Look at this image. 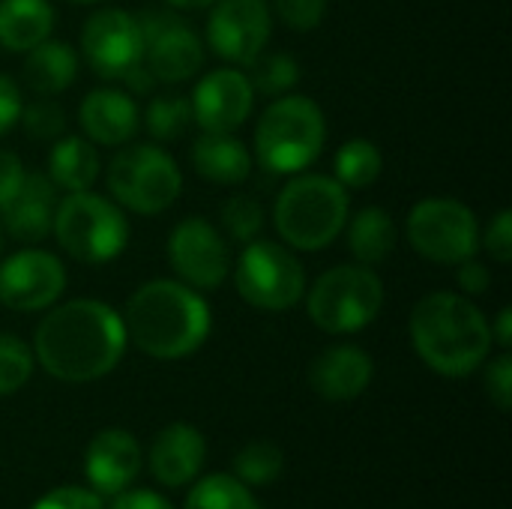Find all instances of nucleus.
Listing matches in <instances>:
<instances>
[{"label":"nucleus","instance_id":"obj_1","mask_svg":"<svg viewBox=\"0 0 512 509\" xmlns=\"http://www.w3.org/2000/svg\"><path fill=\"white\" fill-rule=\"evenodd\" d=\"M123 315L102 300H69L51 309L33 336L39 366L66 384H90L114 372L126 351Z\"/></svg>","mask_w":512,"mask_h":509},{"label":"nucleus","instance_id":"obj_2","mask_svg":"<svg viewBox=\"0 0 512 509\" xmlns=\"http://www.w3.org/2000/svg\"><path fill=\"white\" fill-rule=\"evenodd\" d=\"M126 339L153 360H180L195 354L213 327L207 300L174 279L144 282L123 309Z\"/></svg>","mask_w":512,"mask_h":509},{"label":"nucleus","instance_id":"obj_3","mask_svg":"<svg viewBox=\"0 0 512 509\" xmlns=\"http://www.w3.org/2000/svg\"><path fill=\"white\" fill-rule=\"evenodd\" d=\"M411 342L432 372L462 378L486 363L492 351V330L465 294L435 291L411 312Z\"/></svg>","mask_w":512,"mask_h":509},{"label":"nucleus","instance_id":"obj_4","mask_svg":"<svg viewBox=\"0 0 512 509\" xmlns=\"http://www.w3.org/2000/svg\"><path fill=\"white\" fill-rule=\"evenodd\" d=\"M351 201L336 177L297 174L276 198L273 222L285 246L300 252L327 249L348 225Z\"/></svg>","mask_w":512,"mask_h":509},{"label":"nucleus","instance_id":"obj_5","mask_svg":"<svg viewBox=\"0 0 512 509\" xmlns=\"http://www.w3.org/2000/svg\"><path fill=\"white\" fill-rule=\"evenodd\" d=\"M327 120L309 96H279L255 126V156L270 174H300L324 150Z\"/></svg>","mask_w":512,"mask_h":509},{"label":"nucleus","instance_id":"obj_6","mask_svg":"<svg viewBox=\"0 0 512 509\" xmlns=\"http://www.w3.org/2000/svg\"><path fill=\"white\" fill-rule=\"evenodd\" d=\"M51 234L60 249L78 264H108L129 243V222L123 210L96 192H69L57 201Z\"/></svg>","mask_w":512,"mask_h":509},{"label":"nucleus","instance_id":"obj_7","mask_svg":"<svg viewBox=\"0 0 512 509\" xmlns=\"http://www.w3.org/2000/svg\"><path fill=\"white\" fill-rule=\"evenodd\" d=\"M384 306V282L366 264H339L321 273L309 291L306 309L315 327L342 336L369 327Z\"/></svg>","mask_w":512,"mask_h":509},{"label":"nucleus","instance_id":"obj_8","mask_svg":"<svg viewBox=\"0 0 512 509\" xmlns=\"http://www.w3.org/2000/svg\"><path fill=\"white\" fill-rule=\"evenodd\" d=\"M180 189L183 174L162 147L132 144L123 147L108 165L111 198L138 216L165 213L180 198Z\"/></svg>","mask_w":512,"mask_h":509},{"label":"nucleus","instance_id":"obj_9","mask_svg":"<svg viewBox=\"0 0 512 509\" xmlns=\"http://www.w3.org/2000/svg\"><path fill=\"white\" fill-rule=\"evenodd\" d=\"M234 285L249 306L264 312H285L306 294V273L297 255L282 243L252 240L237 258Z\"/></svg>","mask_w":512,"mask_h":509},{"label":"nucleus","instance_id":"obj_10","mask_svg":"<svg viewBox=\"0 0 512 509\" xmlns=\"http://www.w3.org/2000/svg\"><path fill=\"white\" fill-rule=\"evenodd\" d=\"M408 243L435 264H462L480 249V222L456 198H426L408 213Z\"/></svg>","mask_w":512,"mask_h":509},{"label":"nucleus","instance_id":"obj_11","mask_svg":"<svg viewBox=\"0 0 512 509\" xmlns=\"http://www.w3.org/2000/svg\"><path fill=\"white\" fill-rule=\"evenodd\" d=\"M81 54L105 81H123L144 66V36L135 15L126 9H99L81 30Z\"/></svg>","mask_w":512,"mask_h":509},{"label":"nucleus","instance_id":"obj_12","mask_svg":"<svg viewBox=\"0 0 512 509\" xmlns=\"http://www.w3.org/2000/svg\"><path fill=\"white\" fill-rule=\"evenodd\" d=\"M168 264L183 285L195 291H216L231 273V252L225 237L201 216H189L168 234Z\"/></svg>","mask_w":512,"mask_h":509},{"label":"nucleus","instance_id":"obj_13","mask_svg":"<svg viewBox=\"0 0 512 509\" xmlns=\"http://www.w3.org/2000/svg\"><path fill=\"white\" fill-rule=\"evenodd\" d=\"M66 291V267L45 249H21L0 264V303L12 312L51 309Z\"/></svg>","mask_w":512,"mask_h":509},{"label":"nucleus","instance_id":"obj_14","mask_svg":"<svg viewBox=\"0 0 512 509\" xmlns=\"http://www.w3.org/2000/svg\"><path fill=\"white\" fill-rule=\"evenodd\" d=\"M144 36V63L153 78L165 84L189 81L204 66V45L198 33L168 12H147L138 18Z\"/></svg>","mask_w":512,"mask_h":509},{"label":"nucleus","instance_id":"obj_15","mask_svg":"<svg viewBox=\"0 0 512 509\" xmlns=\"http://www.w3.org/2000/svg\"><path fill=\"white\" fill-rule=\"evenodd\" d=\"M273 18L267 0H216L207 18L213 54L231 63H252L270 42Z\"/></svg>","mask_w":512,"mask_h":509},{"label":"nucleus","instance_id":"obj_16","mask_svg":"<svg viewBox=\"0 0 512 509\" xmlns=\"http://www.w3.org/2000/svg\"><path fill=\"white\" fill-rule=\"evenodd\" d=\"M189 105L192 120L204 132H237L252 114L255 90L249 84V75L237 69H213L195 84Z\"/></svg>","mask_w":512,"mask_h":509},{"label":"nucleus","instance_id":"obj_17","mask_svg":"<svg viewBox=\"0 0 512 509\" xmlns=\"http://www.w3.org/2000/svg\"><path fill=\"white\" fill-rule=\"evenodd\" d=\"M141 471V447L138 441L123 429H105L99 432L87 453H84V474L90 489L102 495L123 492Z\"/></svg>","mask_w":512,"mask_h":509},{"label":"nucleus","instance_id":"obj_18","mask_svg":"<svg viewBox=\"0 0 512 509\" xmlns=\"http://www.w3.org/2000/svg\"><path fill=\"white\" fill-rule=\"evenodd\" d=\"M372 375L375 363L363 348L333 345L321 357H315L309 369V384L327 402H351L372 384Z\"/></svg>","mask_w":512,"mask_h":509},{"label":"nucleus","instance_id":"obj_19","mask_svg":"<svg viewBox=\"0 0 512 509\" xmlns=\"http://www.w3.org/2000/svg\"><path fill=\"white\" fill-rule=\"evenodd\" d=\"M57 210V186L48 180V174H24L21 189L15 198L0 210L3 228L18 243H42L51 234Z\"/></svg>","mask_w":512,"mask_h":509},{"label":"nucleus","instance_id":"obj_20","mask_svg":"<svg viewBox=\"0 0 512 509\" xmlns=\"http://www.w3.org/2000/svg\"><path fill=\"white\" fill-rule=\"evenodd\" d=\"M78 120H81L87 141L105 144V147L126 144L141 126V114H138L135 99L123 90H114V87L90 90L78 108Z\"/></svg>","mask_w":512,"mask_h":509},{"label":"nucleus","instance_id":"obj_21","mask_svg":"<svg viewBox=\"0 0 512 509\" xmlns=\"http://www.w3.org/2000/svg\"><path fill=\"white\" fill-rule=\"evenodd\" d=\"M204 456H207L204 435L189 423H171L156 435L150 447V471L162 486L180 489L198 477Z\"/></svg>","mask_w":512,"mask_h":509},{"label":"nucleus","instance_id":"obj_22","mask_svg":"<svg viewBox=\"0 0 512 509\" xmlns=\"http://www.w3.org/2000/svg\"><path fill=\"white\" fill-rule=\"evenodd\" d=\"M195 171L222 186H237L252 174V156L234 132H204L192 147Z\"/></svg>","mask_w":512,"mask_h":509},{"label":"nucleus","instance_id":"obj_23","mask_svg":"<svg viewBox=\"0 0 512 509\" xmlns=\"http://www.w3.org/2000/svg\"><path fill=\"white\" fill-rule=\"evenodd\" d=\"M24 84L39 96H57L63 93L78 72V54L69 42L45 39L36 48L27 51L24 60Z\"/></svg>","mask_w":512,"mask_h":509},{"label":"nucleus","instance_id":"obj_24","mask_svg":"<svg viewBox=\"0 0 512 509\" xmlns=\"http://www.w3.org/2000/svg\"><path fill=\"white\" fill-rule=\"evenodd\" d=\"M54 30V6L48 0H0V48L30 51Z\"/></svg>","mask_w":512,"mask_h":509},{"label":"nucleus","instance_id":"obj_25","mask_svg":"<svg viewBox=\"0 0 512 509\" xmlns=\"http://www.w3.org/2000/svg\"><path fill=\"white\" fill-rule=\"evenodd\" d=\"M99 150L81 135L54 141L48 153V180L63 192H87L99 180Z\"/></svg>","mask_w":512,"mask_h":509},{"label":"nucleus","instance_id":"obj_26","mask_svg":"<svg viewBox=\"0 0 512 509\" xmlns=\"http://www.w3.org/2000/svg\"><path fill=\"white\" fill-rule=\"evenodd\" d=\"M348 246L366 267L384 264L396 249L393 216L384 207H363L354 219H348Z\"/></svg>","mask_w":512,"mask_h":509},{"label":"nucleus","instance_id":"obj_27","mask_svg":"<svg viewBox=\"0 0 512 509\" xmlns=\"http://www.w3.org/2000/svg\"><path fill=\"white\" fill-rule=\"evenodd\" d=\"M384 156L369 138H351L336 153V180L345 189H366L381 177Z\"/></svg>","mask_w":512,"mask_h":509},{"label":"nucleus","instance_id":"obj_28","mask_svg":"<svg viewBox=\"0 0 512 509\" xmlns=\"http://www.w3.org/2000/svg\"><path fill=\"white\" fill-rule=\"evenodd\" d=\"M186 509H261V504L237 477L210 474L201 483H195V489L186 498Z\"/></svg>","mask_w":512,"mask_h":509},{"label":"nucleus","instance_id":"obj_29","mask_svg":"<svg viewBox=\"0 0 512 509\" xmlns=\"http://www.w3.org/2000/svg\"><path fill=\"white\" fill-rule=\"evenodd\" d=\"M282 468H285V456L270 441H252L234 459V471L243 486H267L282 474Z\"/></svg>","mask_w":512,"mask_h":509},{"label":"nucleus","instance_id":"obj_30","mask_svg":"<svg viewBox=\"0 0 512 509\" xmlns=\"http://www.w3.org/2000/svg\"><path fill=\"white\" fill-rule=\"evenodd\" d=\"M252 66L255 69L249 75V84L261 96H285L300 81V63L282 51L279 54H258L252 60Z\"/></svg>","mask_w":512,"mask_h":509},{"label":"nucleus","instance_id":"obj_31","mask_svg":"<svg viewBox=\"0 0 512 509\" xmlns=\"http://www.w3.org/2000/svg\"><path fill=\"white\" fill-rule=\"evenodd\" d=\"M192 123V105L186 96H156L144 111V129L156 141L180 138Z\"/></svg>","mask_w":512,"mask_h":509},{"label":"nucleus","instance_id":"obj_32","mask_svg":"<svg viewBox=\"0 0 512 509\" xmlns=\"http://www.w3.org/2000/svg\"><path fill=\"white\" fill-rule=\"evenodd\" d=\"M222 228L234 243H252L258 240L264 228V207L255 195H231L222 204Z\"/></svg>","mask_w":512,"mask_h":509},{"label":"nucleus","instance_id":"obj_33","mask_svg":"<svg viewBox=\"0 0 512 509\" xmlns=\"http://www.w3.org/2000/svg\"><path fill=\"white\" fill-rule=\"evenodd\" d=\"M33 375V351L12 333H0V396L18 393Z\"/></svg>","mask_w":512,"mask_h":509},{"label":"nucleus","instance_id":"obj_34","mask_svg":"<svg viewBox=\"0 0 512 509\" xmlns=\"http://www.w3.org/2000/svg\"><path fill=\"white\" fill-rule=\"evenodd\" d=\"M18 123L24 126V132L30 138H39V141H54L57 135H63L66 129V114L57 102H51L48 96L21 108V117Z\"/></svg>","mask_w":512,"mask_h":509},{"label":"nucleus","instance_id":"obj_35","mask_svg":"<svg viewBox=\"0 0 512 509\" xmlns=\"http://www.w3.org/2000/svg\"><path fill=\"white\" fill-rule=\"evenodd\" d=\"M276 15L300 33L315 30L327 15V0H273Z\"/></svg>","mask_w":512,"mask_h":509},{"label":"nucleus","instance_id":"obj_36","mask_svg":"<svg viewBox=\"0 0 512 509\" xmlns=\"http://www.w3.org/2000/svg\"><path fill=\"white\" fill-rule=\"evenodd\" d=\"M483 249L489 252V258L501 267H507L512 261V213L501 210L492 225L483 234Z\"/></svg>","mask_w":512,"mask_h":509},{"label":"nucleus","instance_id":"obj_37","mask_svg":"<svg viewBox=\"0 0 512 509\" xmlns=\"http://www.w3.org/2000/svg\"><path fill=\"white\" fill-rule=\"evenodd\" d=\"M486 393H489V399L495 402L498 411H510L512 408V357L507 351L489 363Z\"/></svg>","mask_w":512,"mask_h":509},{"label":"nucleus","instance_id":"obj_38","mask_svg":"<svg viewBox=\"0 0 512 509\" xmlns=\"http://www.w3.org/2000/svg\"><path fill=\"white\" fill-rule=\"evenodd\" d=\"M30 509H105L102 498L81 486H60L48 495H42Z\"/></svg>","mask_w":512,"mask_h":509},{"label":"nucleus","instance_id":"obj_39","mask_svg":"<svg viewBox=\"0 0 512 509\" xmlns=\"http://www.w3.org/2000/svg\"><path fill=\"white\" fill-rule=\"evenodd\" d=\"M24 165L12 150H0V210L15 198V192L24 183Z\"/></svg>","mask_w":512,"mask_h":509},{"label":"nucleus","instance_id":"obj_40","mask_svg":"<svg viewBox=\"0 0 512 509\" xmlns=\"http://www.w3.org/2000/svg\"><path fill=\"white\" fill-rule=\"evenodd\" d=\"M21 90H18V84L9 78V75H3L0 72V138L18 123V117H21Z\"/></svg>","mask_w":512,"mask_h":509},{"label":"nucleus","instance_id":"obj_41","mask_svg":"<svg viewBox=\"0 0 512 509\" xmlns=\"http://www.w3.org/2000/svg\"><path fill=\"white\" fill-rule=\"evenodd\" d=\"M456 267H459V270H456V279H459V288L465 291V297H480V294L489 291L492 273L486 270V264L468 258V261H462V264H456Z\"/></svg>","mask_w":512,"mask_h":509},{"label":"nucleus","instance_id":"obj_42","mask_svg":"<svg viewBox=\"0 0 512 509\" xmlns=\"http://www.w3.org/2000/svg\"><path fill=\"white\" fill-rule=\"evenodd\" d=\"M108 509H174L165 498H159V495H153V492H144V489H138V492H117L114 495V501H111V507Z\"/></svg>","mask_w":512,"mask_h":509},{"label":"nucleus","instance_id":"obj_43","mask_svg":"<svg viewBox=\"0 0 512 509\" xmlns=\"http://www.w3.org/2000/svg\"><path fill=\"white\" fill-rule=\"evenodd\" d=\"M492 330V342H498L504 351L512 345V309L510 306H504L501 312H498V321H495V327H489Z\"/></svg>","mask_w":512,"mask_h":509},{"label":"nucleus","instance_id":"obj_44","mask_svg":"<svg viewBox=\"0 0 512 509\" xmlns=\"http://www.w3.org/2000/svg\"><path fill=\"white\" fill-rule=\"evenodd\" d=\"M171 9H204V6H213L216 0H165Z\"/></svg>","mask_w":512,"mask_h":509},{"label":"nucleus","instance_id":"obj_45","mask_svg":"<svg viewBox=\"0 0 512 509\" xmlns=\"http://www.w3.org/2000/svg\"><path fill=\"white\" fill-rule=\"evenodd\" d=\"M66 3H81V6H90V3H99V0H66Z\"/></svg>","mask_w":512,"mask_h":509},{"label":"nucleus","instance_id":"obj_46","mask_svg":"<svg viewBox=\"0 0 512 509\" xmlns=\"http://www.w3.org/2000/svg\"><path fill=\"white\" fill-rule=\"evenodd\" d=\"M0 249H3V228H0Z\"/></svg>","mask_w":512,"mask_h":509}]
</instances>
